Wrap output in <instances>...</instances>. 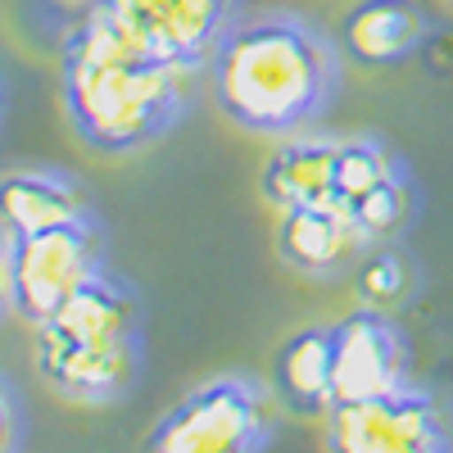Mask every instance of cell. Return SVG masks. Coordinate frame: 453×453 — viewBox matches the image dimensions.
Segmentation results:
<instances>
[{
	"mask_svg": "<svg viewBox=\"0 0 453 453\" xmlns=\"http://www.w3.org/2000/svg\"><path fill=\"white\" fill-rule=\"evenodd\" d=\"M191 68L145 50L96 0L64 42V113L96 155H136L164 141L191 104Z\"/></svg>",
	"mask_w": 453,
	"mask_h": 453,
	"instance_id": "obj_1",
	"label": "cell"
},
{
	"mask_svg": "<svg viewBox=\"0 0 453 453\" xmlns=\"http://www.w3.org/2000/svg\"><path fill=\"white\" fill-rule=\"evenodd\" d=\"M218 109L250 136L318 127L345 78V50L313 19L268 10L236 19L209 59Z\"/></svg>",
	"mask_w": 453,
	"mask_h": 453,
	"instance_id": "obj_2",
	"label": "cell"
},
{
	"mask_svg": "<svg viewBox=\"0 0 453 453\" xmlns=\"http://www.w3.org/2000/svg\"><path fill=\"white\" fill-rule=\"evenodd\" d=\"M32 363L68 403L104 408L127 399L145 363V309L136 286L100 268L46 322H36Z\"/></svg>",
	"mask_w": 453,
	"mask_h": 453,
	"instance_id": "obj_3",
	"label": "cell"
},
{
	"mask_svg": "<svg viewBox=\"0 0 453 453\" xmlns=\"http://www.w3.org/2000/svg\"><path fill=\"white\" fill-rule=\"evenodd\" d=\"M273 440V395L254 376H213L145 435L155 453H254Z\"/></svg>",
	"mask_w": 453,
	"mask_h": 453,
	"instance_id": "obj_4",
	"label": "cell"
},
{
	"mask_svg": "<svg viewBox=\"0 0 453 453\" xmlns=\"http://www.w3.org/2000/svg\"><path fill=\"white\" fill-rule=\"evenodd\" d=\"M100 268L104 236L96 226V213L32 236H10V313H19L32 326L46 322Z\"/></svg>",
	"mask_w": 453,
	"mask_h": 453,
	"instance_id": "obj_5",
	"label": "cell"
},
{
	"mask_svg": "<svg viewBox=\"0 0 453 453\" xmlns=\"http://www.w3.org/2000/svg\"><path fill=\"white\" fill-rule=\"evenodd\" d=\"M326 444L345 453H440L453 444V435L444 403L418 381H403L372 399L331 403Z\"/></svg>",
	"mask_w": 453,
	"mask_h": 453,
	"instance_id": "obj_6",
	"label": "cell"
},
{
	"mask_svg": "<svg viewBox=\"0 0 453 453\" xmlns=\"http://www.w3.org/2000/svg\"><path fill=\"white\" fill-rule=\"evenodd\" d=\"M145 50L181 68H209L213 50L241 19V0H96Z\"/></svg>",
	"mask_w": 453,
	"mask_h": 453,
	"instance_id": "obj_7",
	"label": "cell"
},
{
	"mask_svg": "<svg viewBox=\"0 0 453 453\" xmlns=\"http://www.w3.org/2000/svg\"><path fill=\"white\" fill-rule=\"evenodd\" d=\"M331 340H335V403L372 399L408 381V345L390 313L363 304L331 326Z\"/></svg>",
	"mask_w": 453,
	"mask_h": 453,
	"instance_id": "obj_8",
	"label": "cell"
},
{
	"mask_svg": "<svg viewBox=\"0 0 453 453\" xmlns=\"http://www.w3.org/2000/svg\"><path fill=\"white\" fill-rule=\"evenodd\" d=\"M426 36H431V14L418 0H358L335 27V42L345 50V59L363 68L408 64L426 46Z\"/></svg>",
	"mask_w": 453,
	"mask_h": 453,
	"instance_id": "obj_9",
	"label": "cell"
},
{
	"mask_svg": "<svg viewBox=\"0 0 453 453\" xmlns=\"http://www.w3.org/2000/svg\"><path fill=\"white\" fill-rule=\"evenodd\" d=\"M367 241L358 236V226L335 200L322 204H295L281 209L277 226V254L304 277H331L363 250Z\"/></svg>",
	"mask_w": 453,
	"mask_h": 453,
	"instance_id": "obj_10",
	"label": "cell"
},
{
	"mask_svg": "<svg viewBox=\"0 0 453 453\" xmlns=\"http://www.w3.org/2000/svg\"><path fill=\"white\" fill-rule=\"evenodd\" d=\"M78 218H91V200L73 177L55 168H14L0 177V232L5 236H32Z\"/></svg>",
	"mask_w": 453,
	"mask_h": 453,
	"instance_id": "obj_11",
	"label": "cell"
},
{
	"mask_svg": "<svg viewBox=\"0 0 453 453\" xmlns=\"http://www.w3.org/2000/svg\"><path fill=\"white\" fill-rule=\"evenodd\" d=\"M335 155H340V136L326 132H290L263 164V200H273L277 209L295 204H322L335 200Z\"/></svg>",
	"mask_w": 453,
	"mask_h": 453,
	"instance_id": "obj_12",
	"label": "cell"
},
{
	"mask_svg": "<svg viewBox=\"0 0 453 453\" xmlns=\"http://www.w3.org/2000/svg\"><path fill=\"white\" fill-rule=\"evenodd\" d=\"M273 390L286 408L304 412V418H326L335 403V340L331 326H304L295 331L273 358Z\"/></svg>",
	"mask_w": 453,
	"mask_h": 453,
	"instance_id": "obj_13",
	"label": "cell"
},
{
	"mask_svg": "<svg viewBox=\"0 0 453 453\" xmlns=\"http://www.w3.org/2000/svg\"><path fill=\"white\" fill-rule=\"evenodd\" d=\"M412 286H418V268H412L408 254H399L390 241L363 245V258H358V268H354L358 304L381 309V313H395L399 304H408Z\"/></svg>",
	"mask_w": 453,
	"mask_h": 453,
	"instance_id": "obj_14",
	"label": "cell"
},
{
	"mask_svg": "<svg viewBox=\"0 0 453 453\" xmlns=\"http://www.w3.org/2000/svg\"><path fill=\"white\" fill-rule=\"evenodd\" d=\"M19 444H23V403L0 376V453H10Z\"/></svg>",
	"mask_w": 453,
	"mask_h": 453,
	"instance_id": "obj_15",
	"label": "cell"
},
{
	"mask_svg": "<svg viewBox=\"0 0 453 453\" xmlns=\"http://www.w3.org/2000/svg\"><path fill=\"white\" fill-rule=\"evenodd\" d=\"M10 313V236L0 232V318Z\"/></svg>",
	"mask_w": 453,
	"mask_h": 453,
	"instance_id": "obj_16",
	"label": "cell"
},
{
	"mask_svg": "<svg viewBox=\"0 0 453 453\" xmlns=\"http://www.w3.org/2000/svg\"><path fill=\"white\" fill-rule=\"evenodd\" d=\"M0 104H5V96H0Z\"/></svg>",
	"mask_w": 453,
	"mask_h": 453,
	"instance_id": "obj_17",
	"label": "cell"
}]
</instances>
